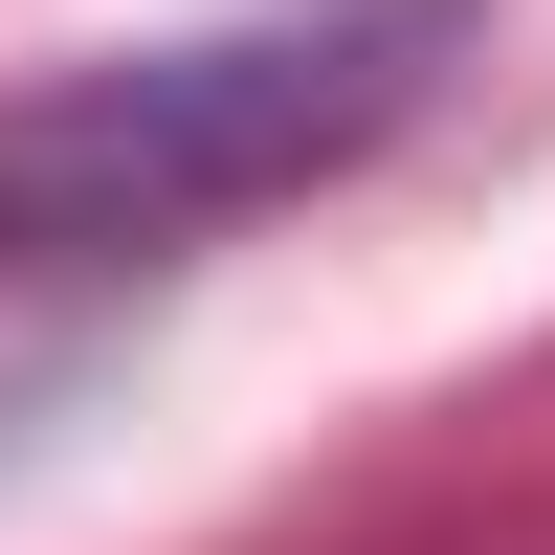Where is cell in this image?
Instances as JSON below:
<instances>
[{"label":"cell","mask_w":555,"mask_h":555,"mask_svg":"<svg viewBox=\"0 0 555 555\" xmlns=\"http://www.w3.org/2000/svg\"><path fill=\"white\" fill-rule=\"evenodd\" d=\"M444 67H467V0H267L201 44H89V67L0 89V267H178L400 156Z\"/></svg>","instance_id":"cell-1"}]
</instances>
